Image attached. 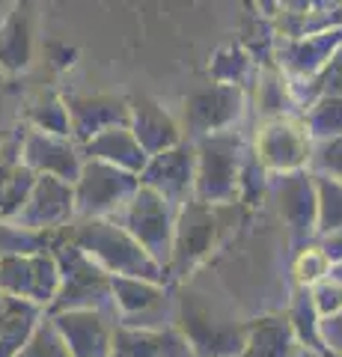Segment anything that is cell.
<instances>
[{"instance_id":"6da1fadb","label":"cell","mask_w":342,"mask_h":357,"mask_svg":"<svg viewBox=\"0 0 342 357\" xmlns=\"http://www.w3.org/2000/svg\"><path fill=\"white\" fill-rule=\"evenodd\" d=\"M247 206L235 203H203L191 199L179 208L176 218V236H173V256L167 265V277L173 283H185L187 274H194L212 253L224 244L238 223L244 220Z\"/></svg>"},{"instance_id":"7a4b0ae2","label":"cell","mask_w":342,"mask_h":357,"mask_svg":"<svg viewBox=\"0 0 342 357\" xmlns=\"http://www.w3.org/2000/svg\"><path fill=\"white\" fill-rule=\"evenodd\" d=\"M65 241L78 244L84 253L107 268L114 277H146V280H170L167 268L152 256L116 218H75L63 229Z\"/></svg>"},{"instance_id":"3957f363","label":"cell","mask_w":342,"mask_h":357,"mask_svg":"<svg viewBox=\"0 0 342 357\" xmlns=\"http://www.w3.org/2000/svg\"><path fill=\"white\" fill-rule=\"evenodd\" d=\"M176 328L191 342L194 357H238L244 351L250 321H238L187 283L176 292Z\"/></svg>"},{"instance_id":"277c9868","label":"cell","mask_w":342,"mask_h":357,"mask_svg":"<svg viewBox=\"0 0 342 357\" xmlns=\"http://www.w3.org/2000/svg\"><path fill=\"white\" fill-rule=\"evenodd\" d=\"M250 146L253 143L241 128L196 137V199H203V203H235Z\"/></svg>"},{"instance_id":"5b68a950","label":"cell","mask_w":342,"mask_h":357,"mask_svg":"<svg viewBox=\"0 0 342 357\" xmlns=\"http://www.w3.org/2000/svg\"><path fill=\"white\" fill-rule=\"evenodd\" d=\"M60 265V289L48 312L63 310H110L114 312V274L102 268L90 253H84L78 244L65 241L57 250Z\"/></svg>"},{"instance_id":"8992f818","label":"cell","mask_w":342,"mask_h":357,"mask_svg":"<svg viewBox=\"0 0 342 357\" xmlns=\"http://www.w3.org/2000/svg\"><path fill=\"white\" fill-rule=\"evenodd\" d=\"M247 107H250L247 86L212 81L200 89H194L182 102L185 137L196 140V137H205V134H215V131L238 128L241 119L247 116Z\"/></svg>"},{"instance_id":"52a82bcc","label":"cell","mask_w":342,"mask_h":357,"mask_svg":"<svg viewBox=\"0 0 342 357\" xmlns=\"http://www.w3.org/2000/svg\"><path fill=\"white\" fill-rule=\"evenodd\" d=\"M173 280L146 277H114V312L119 325L128 328H170L176 325Z\"/></svg>"},{"instance_id":"ba28073f","label":"cell","mask_w":342,"mask_h":357,"mask_svg":"<svg viewBox=\"0 0 342 357\" xmlns=\"http://www.w3.org/2000/svg\"><path fill=\"white\" fill-rule=\"evenodd\" d=\"M176 218L179 206H173L167 197L140 185L134 197L125 203V208L116 215V220L146 248L155 259L167 268L173 256V236H176Z\"/></svg>"},{"instance_id":"9c48e42d","label":"cell","mask_w":342,"mask_h":357,"mask_svg":"<svg viewBox=\"0 0 342 357\" xmlns=\"http://www.w3.org/2000/svg\"><path fill=\"white\" fill-rule=\"evenodd\" d=\"M140 188V176L107 161L86 158L75 178L78 218H116Z\"/></svg>"},{"instance_id":"30bf717a","label":"cell","mask_w":342,"mask_h":357,"mask_svg":"<svg viewBox=\"0 0 342 357\" xmlns=\"http://www.w3.org/2000/svg\"><path fill=\"white\" fill-rule=\"evenodd\" d=\"M268 203L277 211V218L283 220L286 232L295 248H301L306 241H316V173L310 167L292 173H271V191Z\"/></svg>"},{"instance_id":"8fae6325","label":"cell","mask_w":342,"mask_h":357,"mask_svg":"<svg viewBox=\"0 0 342 357\" xmlns=\"http://www.w3.org/2000/svg\"><path fill=\"white\" fill-rule=\"evenodd\" d=\"M253 152L271 173H292L310 167L313 137L301 116H280L256 122L253 131Z\"/></svg>"},{"instance_id":"7c38bea8","label":"cell","mask_w":342,"mask_h":357,"mask_svg":"<svg viewBox=\"0 0 342 357\" xmlns=\"http://www.w3.org/2000/svg\"><path fill=\"white\" fill-rule=\"evenodd\" d=\"M0 289L13 298L51 310L60 289V265L54 250L30 256H0Z\"/></svg>"},{"instance_id":"4fadbf2b","label":"cell","mask_w":342,"mask_h":357,"mask_svg":"<svg viewBox=\"0 0 342 357\" xmlns=\"http://www.w3.org/2000/svg\"><path fill=\"white\" fill-rule=\"evenodd\" d=\"M342 45V21L318 27L301 36H277L274 39V63L289 75L292 84H306L325 69Z\"/></svg>"},{"instance_id":"5bb4252c","label":"cell","mask_w":342,"mask_h":357,"mask_svg":"<svg viewBox=\"0 0 342 357\" xmlns=\"http://www.w3.org/2000/svg\"><path fill=\"white\" fill-rule=\"evenodd\" d=\"M140 185L167 197L173 206H185L196 199V149L194 140H182L173 149L149 155L146 167L140 173Z\"/></svg>"},{"instance_id":"9a60e30c","label":"cell","mask_w":342,"mask_h":357,"mask_svg":"<svg viewBox=\"0 0 342 357\" xmlns=\"http://www.w3.org/2000/svg\"><path fill=\"white\" fill-rule=\"evenodd\" d=\"M18 161L27 164L36 176H57L65 182H75L84 167V149L75 137L65 134H48L39 128H30L21 137Z\"/></svg>"},{"instance_id":"2e32d148","label":"cell","mask_w":342,"mask_h":357,"mask_svg":"<svg viewBox=\"0 0 342 357\" xmlns=\"http://www.w3.org/2000/svg\"><path fill=\"white\" fill-rule=\"evenodd\" d=\"M72 357H114L116 312L110 310H63L51 312Z\"/></svg>"},{"instance_id":"e0dca14e","label":"cell","mask_w":342,"mask_h":357,"mask_svg":"<svg viewBox=\"0 0 342 357\" xmlns=\"http://www.w3.org/2000/svg\"><path fill=\"white\" fill-rule=\"evenodd\" d=\"M75 218H78L75 182H65V178H57V176H36L33 191L15 220L27 223V227H36V229L63 232Z\"/></svg>"},{"instance_id":"ac0fdd59","label":"cell","mask_w":342,"mask_h":357,"mask_svg":"<svg viewBox=\"0 0 342 357\" xmlns=\"http://www.w3.org/2000/svg\"><path fill=\"white\" fill-rule=\"evenodd\" d=\"M128 102H131L128 128L134 131V137L140 140V146L146 149L149 155L173 149L176 143L185 140L182 119H176L167 107L155 102V98L140 96V98H128Z\"/></svg>"},{"instance_id":"d6986e66","label":"cell","mask_w":342,"mask_h":357,"mask_svg":"<svg viewBox=\"0 0 342 357\" xmlns=\"http://www.w3.org/2000/svg\"><path fill=\"white\" fill-rule=\"evenodd\" d=\"M69 116H72V137L86 143L95 134L114 126H128L131 102L119 96H69Z\"/></svg>"},{"instance_id":"ffe728a7","label":"cell","mask_w":342,"mask_h":357,"mask_svg":"<svg viewBox=\"0 0 342 357\" xmlns=\"http://www.w3.org/2000/svg\"><path fill=\"white\" fill-rule=\"evenodd\" d=\"M114 357H194V349L176 325L170 328L116 325Z\"/></svg>"},{"instance_id":"44dd1931","label":"cell","mask_w":342,"mask_h":357,"mask_svg":"<svg viewBox=\"0 0 342 357\" xmlns=\"http://www.w3.org/2000/svg\"><path fill=\"white\" fill-rule=\"evenodd\" d=\"M253 114L259 122L265 119H280V116H301V107H297L292 81L277 63L259 66L253 84L247 86Z\"/></svg>"},{"instance_id":"7402d4cb","label":"cell","mask_w":342,"mask_h":357,"mask_svg":"<svg viewBox=\"0 0 342 357\" xmlns=\"http://www.w3.org/2000/svg\"><path fill=\"white\" fill-rule=\"evenodd\" d=\"M84 158H95V161H107L114 167H123L131 173H143V167L149 161V152L140 146V140L134 137V131L128 126H114L102 134H95L86 143H81Z\"/></svg>"},{"instance_id":"603a6c76","label":"cell","mask_w":342,"mask_h":357,"mask_svg":"<svg viewBox=\"0 0 342 357\" xmlns=\"http://www.w3.org/2000/svg\"><path fill=\"white\" fill-rule=\"evenodd\" d=\"M306 349L295 337L289 319L283 316H262L247 325V342L241 357H304Z\"/></svg>"},{"instance_id":"cb8c5ba5","label":"cell","mask_w":342,"mask_h":357,"mask_svg":"<svg viewBox=\"0 0 342 357\" xmlns=\"http://www.w3.org/2000/svg\"><path fill=\"white\" fill-rule=\"evenodd\" d=\"M30 6L18 0L9 18L0 24V69L21 72L30 66Z\"/></svg>"},{"instance_id":"d4e9b609","label":"cell","mask_w":342,"mask_h":357,"mask_svg":"<svg viewBox=\"0 0 342 357\" xmlns=\"http://www.w3.org/2000/svg\"><path fill=\"white\" fill-rule=\"evenodd\" d=\"M63 232L57 229H36L15 218L0 220V256H30V253H51L63 244Z\"/></svg>"},{"instance_id":"484cf974","label":"cell","mask_w":342,"mask_h":357,"mask_svg":"<svg viewBox=\"0 0 342 357\" xmlns=\"http://www.w3.org/2000/svg\"><path fill=\"white\" fill-rule=\"evenodd\" d=\"M286 319L295 331V337L301 340V345L306 351L322 354L325 342H322V312L316 310V301L310 295L306 286H295V292L286 304Z\"/></svg>"},{"instance_id":"4316f807","label":"cell","mask_w":342,"mask_h":357,"mask_svg":"<svg viewBox=\"0 0 342 357\" xmlns=\"http://www.w3.org/2000/svg\"><path fill=\"white\" fill-rule=\"evenodd\" d=\"M256 69H259L256 57H253L244 45H238V42L217 48L212 63H208V75H212V81L238 84V86H250L253 77H256Z\"/></svg>"},{"instance_id":"83f0119b","label":"cell","mask_w":342,"mask_h":357,"mask_svg":"<svg viewBox=\"0 0 342 357\" xmlns=\"http://www.w3.org/2000/svg\"><path fill=\"white\" fill-rule=\"evenodd\" d=\"M36 182V173L27 164L15 161H0V220L3 218H18V211L24 208L27 197Z\"/></svg>"},{"instance_id":"f1b7e54d","label":"cell","mask_w":342,"mask_h":357,"mask_svg":"<svg viewBox=\"0 0 342 357\" xmlns=\"http://www.w3.org/2000/svg\"><path fill=\"white\" fill-rule=\"evenodd\" d=\"M306 131L316 140H330L342 134V96H318L301 110Z\"/></svg>"},{"instance_id":"f546056e","label":"cell","mask_w":342,"mask_h":357,"mask_svg":"<svg viewBox=\"0 0 342 357\" xmlns=\"http://www.w3.org/2000/svg\"><path fill=\"white\" fill-rule=\"evenodd\" d=\"M45 312L48 310L30 304V301H21L13 316L6 319L3 331H0V357H15L21 349H24V342L30 340V333L36 331L39 319L45 316Z\"/></svg>"},{"instance_id":"4dcf8cb0","label":"cell","mask_w":342,"mask_h":357,"mask_svg":"<svg viewBox=\"0 0 342 357\" xmlns=\"http://www.w3.org/2000/svg\"><path fill=\"white\" fill-rule=\"evenodd\" d=\"M330 274H334V259L325 253V248L318 241H306V244H301V248H295V256H292L295 286L313 289L316 283H322Z\"/></svg>"},{"instance_id":"1f68e13d","label":"cell","mask_w":342,"mask_h":357,"mask_svg":"<svg viewBox=\"0 0 342 357\" xmlns=\"http://www.w3.org/2000/svg\"><path fill=\"white\" fill-rule=\"evenodd\" d=\"M27 122L30 128L48 131V134H65L72 137V116H69V105L60 96H39L36 102L27 107Z\"/></svg>"},{"instance_id":"d6a6232c","label":"cell","mask_w":342,"mask_h":357,"mask_svg":"<svg viewBox=\"0 0 342 357\" xmlns=\"http://www.w3.org/2000/svg\"><path fill=\"white\" fill-rule=\"evenodd\" d=\"M295 89V98H297V107H306L318 96H342V45L334 51V57L325 63V69L318 72L313 81L306 84H292Z\"/></svg>"},{"instance_id":"836d02e7","label":"cell","mask_w":342,"mask_h":357,"mask_svg":"<svg viewBox=\"0 0 342 357\" xmlns=\"http://www.w3.org/2000/svg\"><path fill=\"white\" fill-rule=\"evenodd\" d=\"M316 232L325 236V232L342 227V182L330 176H318L316 173Z\"/></svg>"},{"instance_id":"e575fe53","label":"cell","mask_w":342,"mask_h":357,"mask_svg":"<svg viewBox=\"0 0 342 357\" xmlns=\"http://www.w3.org/2000/svg\"><path fill=\"white\" fill-rule=\"evenodd\" d=\"M268 191H271V170L256 158V152L250 146V155L244 161L241 182H238V203L247 208H256L262 203H268Z\"/></svg>"},{"instance_id":"d590c367","label":"cell","mask_w":342,"mask_h":357,"mask_svg":"<svg viewBox=\"0 0 342 357\" xmlns=\"http://www.w3.org/2000/svg\"><path fill=\"white\" fill-rule=\"evenodd\" d=\"M15 357H72L69 345H65V340L60 337L57 325H54L51 312H45V316L39 319L36 331L30 333V340L24 342V349H21Z\"/></svg>"},{"instance_id":"8d00e7d4","label":"cell","mask_w":342,"mask_h":357,"mask_svg":"<svg viewBox=\"0 0 342 357\" xmlns=\"http://www.w3.org/2000/svg\"><path fill=\"white\" fill-rule=\"evenodd\" d=\"M310 170L342 182V134L330 140H316L310 155Z\"/></svg>"},{"instance_id":"74e56055","label":"cell","mask_w":342,"mask_h":357,"mask_svg":"<svg viewBox=\"0 0 342 357\" xmlns=\"http://www.w3.org/2000/svg\"><path fill=\"white\" fill-rule=\"evenodd\" d=\"M310 295L316 301V310L322 312V319L342 312V280L336 274H330V277H325L322 283H316L310 289Z\"/></svg>"},{"instance_id":"f35d334b","label":"cell","mask_w":342,"mask_h":357,"mask_svg":"<svg viewBox=\"0 0 342 357\" xmlns=\"http://www.w3.org/2000/svg\"><path fill=\"white\" fill-rule=\"evenodd\" d=\"M286 3H289V13L297 21H304L306 15H318V13H336L339 15V9H342V0H286Z\"/></svg>"},{"instance_id":"ab89813d","label":"cell","mask_w":342,"mask_h":357,"mask_svg":"<svg viewBox=\"0 0 342 357\" xmlns=\"http://www.w3.org/2000/svg\"><path fill=\"white\" fill-rule=\"evenodd\" d=\"M322 342H325V351L342 354V312L322 319Z\"/></svg>"},{"instance_id":"60d3db41","label":"cell","mask_w":342,"mask_h":357,"mask_svg":"<svg viewBox=\"0 0 342 357\" xmlns=\"http://www.w3.org/2000/svg\"><path fill=\"white\" fill-rule=\"evenodd\" d=\"M316 241L325 248V253L330 256V259H334V265H339V262H342V227L325 232V236H318Z\"/></svg>"},{"instance_id":"b9f144b4","label":"cell","mask_w":342,"mask_h":357,"mask_svg":"<svg viewBox=\"0 0 342 357\" xmlns=\"http://www.w3.org/2000/svg\"><path fill=\"white\" fill-rule=\"evenodd\" d=\"M21 304V298H13L9 292H3L0 289V331H3V325H6V319L15 312V307Z\"/></svg>"},{"instance_id":"7bdbcfd3","label":"cell","mask_w":342,"mask_h":357,"mask_svg":"<svg viewBox=\"0 0 342 357\" xmlns=\"http://www.w3.org/2000/svg\"><path fill=\"white\" fill-rule=\"evenodd\" d=\"M15 3H18V0H0V24L9 18V13L15 9Z\"/></svg>"},{"instance_id":"ee69618b","label":"cell","mask_w":342,"mask_h":357,"mask_svg":"<svg viewBox=\"0 0 342 357\" xmlns=\"http://www.w3.org/2000/svg\"><path fill=\"white\" fill-rule=\"evenodd\" d=\"M274 6H277V0H265V13H274Z\"/></svg>"},{"instance_id":"f6af8a7d","label":"cell","mask_w":342,"mask_h":357,"mask_svg":"<svg viewBox=\"0 0 342 357\" xmlns=\"http://www.w3.org/2000/svg\"><path fill=\"white\" fill-rule=\"evenodd\" d=\"M334 274H336L339 280H342V262H339V265H334Z\"/></svg>"},{"instance_id":"bcb514c9","label":"cell","mask_w":342,"mask_h":357,"mask_svg":"<svg viewBox=\"0 0 342 357\" xmlns=\"http://www.w3.org/2000/svg\"><path fill=\"white\" fill-rule=\"evenodd\" d=\"M339 18H342V9H339Z\"/></svg>"},{"instance_id":"7dc6e473","label":"cell","mask_w":342,"mask_h":357,"mask_svg":"<svg viewBox=\"0 0 342 357\" xmlns=\"http://www.w3.org/2000/svg\"><path fill=\"white\" fill-rule=\"evenodd\" d=\"M238 357H241V354H238Z\"/></svg>"}]
</instances>
